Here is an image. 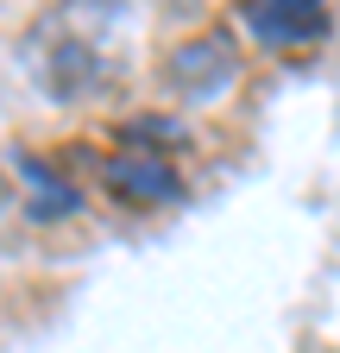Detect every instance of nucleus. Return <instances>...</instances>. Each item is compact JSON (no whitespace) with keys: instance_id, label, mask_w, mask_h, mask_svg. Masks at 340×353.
<instances>
[{"instance_id":"nucleus-1","label":"nucleus","mask_w":340,"mask_h":353,"mask_svg":"<svg viewBox=\"0 0 340 353\" xmlns=\"http://www.w3.org/2000/svg\"><path fill=\"white\" fill-rule=\"evenodd\" d=\"M107 190L126 208H164V202L183 196V176H177L170 145H145V126H133V132H126V145L107 158Z\"/></svg>"},{"instance_id":"nucleus-2","label":"nucleus","mask_w":340,"mask_h":353,"mask_svg":"<svg viewBox=\"0 0 340 353\" xmlns=\"http://www.w3.org/2000/svg\"><path fill=\"white\" fill-rule=\"evenodd\" d=\"M32 70H38V82H45L57 101L89 95L95 76H101L89 38H76L70 26H38V32H32Z\"/></svg>"},{"instance_id":"nucleus-3","label":"nucleus","mask_w":340,"mask_h":353,"mask_svg":"<svg viewBox=\"0 0 340 353\" xmlns=\"http://www.w3.org/2000/svg\"><path fill=\"white\" fill-rule=\"evenodd\" d=\"M164 82L177 95H215L221 82H233V38L227 32H202L189 44H177L164 63Z\"/></svg>"},{"instance_id":"nucleus-4","label":"nucleus","mask_w":340,"mask_h":353,"mask_svg":"<svg viewBox=\"0 0 340 353\" xmlns=\"http://www.w3.org/2000/svg\"><path fill=\"white\" fill-rule=\"evenodd\" d=\"M246 26H252V38L277 44V51H296V44L328 38L334 13L315 7V0H271V7H246Z\"/></svg>"},{"instance_id":"nucleus-5","label":"nucleus","mask_w":340,"mask_h":353,"mask_svg":"<svg viewBox=\"0 0 340 353\" xmlns=\"http://www.w3.org/2000/svg\"><path fill=\"white\" fill-rule=\"evenodd\" d=\"M19 176H25V208H32V221L76 214V183H70V176H57L45 158H19Z\"/></svg>"}]
</instances>
